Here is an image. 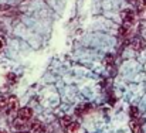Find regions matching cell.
Instances as JSON below:
<instances>
[{
	"label": "cell",
	"mask_w": 146,
	"mask_h": 133,
	"mask_svg": "<svg viewBox=\"0 0 146 133\" xmlns=\"http://www.w3.org/2000/svg\"><path fill=\"white\" fill-rule=\"evenodd\" d=\"M65 129H67V133H77L80 129V125L77 122H71L70 125L65 126Z\"/></svg>",
	"instance_id": "cell-5"
},
{
	"label": "cell",
	"mask_w": 146,
	"mask_h": 133,
	"mask_svg": "<svg viewBox=\"0 0 146 133\" xmlns=\"http://www.w3.org/2000/svg\"><path fill=\"white\" fill-rule=\"evenodd\" d=\"M122 20L123 23H128V24H132L135 21V13L132 10H125L122 11Z\"/></svg>",
	"instance_id": "cell-2"
},
{
	"label": "cell",
	"mask_w": 146,
	"mask_h": 133,
	"mask_svg": "<svg viewBox=\"0 0 146 133\" xmlns=\"http://www.w3.org/2000/svg\"><path fill=\"white\" fill-rule=\"evenodd\" d=\"M90 111H91V105H84V106H78L75 112H77V115H84Z\"/></svg>",
	"instance_id": "cell-7"
},
{
	"label": "cell",
	"mask_w": 146,
	"mask_h": 133,
	"mask_svg": "<svg viewBox=\"0 0 146 133\" xmlns=\"http://www.w3.org/2000/svg\"><path fill=\"white\" fill-rule=\"evenodd\" d=\"M20 133H27V132H20Z\"/></svg>",
	"instance_id": "cell-15"
},
{
	"label": "cell",
	"mask_w": 146,
	"mask_h": 133,
	"mask_svg": "<svg viewBox=\"0 0 146 133\" xmlns=\"http://www.w3.org/2000/svg\"><path fill=\"white\" fill-rule=\"evenodd\" d=\"M7 103H9V101H7V98H0V112L1 111H4L6 108H7Z\"/></svg>",
	"instance_id": "cell-9"
},
{
	"label": "cell",
	"mask_w": 146,
	"mask_h": 133,
	"mask_svg": "<svg viewBox=\"0 0 146 133\" xmlns=\"http://www.w3.org/2000/svg\"><path fill=\"white\" fill-rule=\"evenodd\" d=\"M131 116H132V119H136V118L139 116V111H138V108H135V106L131 108Z\"/></svg>",
	"instance_id": "cell-10"
},
{
	"label": "cell",
	"mask_w": 146,
	"mask_h": 133,
	"mask_svg": "<svg viewBox=\"0 0 146 133\" xmlns=\"http://www.w3.org/2000/svg\"><path fill=\"white\" fill-rule=\"evenodd\" d=\"M4 45H6V38H4L3 36H0V52L3 51V48H4Z\"/></svg>",
	"instance_id": "cell-13"
},
{
	"label": "cell",
	"mask_w": 146,
	"mask_h": 133,
	"mask_svg": "<svg viewBox=\"0 0 146 133\" xmlns=\"http://www.w3.org/2000/svg\"><path fill=\"white\" fill-rule=\"evenodd\" d=\"M31 130H33V133H43L44 132V126L40 122H36V123L31 125Z\"/></svg>",
	"instance_id": "cell-6"
},
{
	"label": "cell",
	"mask_w": 146,
	"mask_h": 133,
	"mask_svg": "<svg viewBox=\"0 0 146 133\" xmlns=\"http://www.w3.org/2000/svg\"><path fill=\"white\" fill-rule=\"evenodd\" d=\"M17 101L16 99H11L9 103H7V115H11V113H14L16 111H17Z\"/></svg>",
	"instance_id": "cell-3"
},
{
	"label": "cell",
	"mask_w": 146,
	"mask_h": 133,
	"mask_svg": "<svg viewBox=\"0 0 146 133\" xmlns=\"http://www.w3.org/2000/svg\"><path fill=\"white\" fill-rule=\"evenodd\" d=\"M31 116H33V111H31L30 108H21V109L19 111V120H21V122L30 120Z\"/></svg>",
	"instance_id": "cell-1"
},
{
	"label": "cell",
	"mask_w": 146,
	"mask_h": 133,
	"mask_svg": "<svg viewBox=\"0 0 146 133\" xmlns=\"http://www.w3.org/2000/svg\"><path fill=\"white\" fill-rule=\"evenodd\" d=\"M71 122H72V119H71V118H68V116H64V118H62V125H64V126L70 125Z\"/></svg>",
	"instance_id": "cell-12"
},
{
	"label": "cell",
	"mask_w": 146,
	"mask_h": 133,
	"mask_svg": "<svg viewBox=\"0 0 146 133\" xmlns=\"http://www.w3.org/2000/svg\"><path fill=\"white\" fill-rule=\"evenodd\" d=\"M133 48H135L136 51H141V50H143V48H145V41H143L142 38H138V40H135V43H133Z\"/></svg>",
	"instance_id": "cell-8"
},
{
	"label": "cell",
	"mask_w": 146,
	"mask_h": 133,
	"mask_svg": "<svg viewBox=\"0 0 146 133\" xmlns=\"http://www.w3.org/2000/svg\"><path fill=\"white\" fill-rule=\"evenodd\" d=\"M146 7V0H138V11H143Z\"/></svg>",
	"instance_id": "cell-11"
},
{
	"label": "cell",
	"mask_w": 146,
	"mask_h": 133,
	"mask_svg": "<svg viewBox=\"0 0 146 133\" xmlns=\"http://www.w3.org/2000/svg\"><path fill=\"white\" fill-rule=\"evenodd\" d=\"M0 133H6V132H4V130H0Z\"/></svg>",
	"instance_id": "cell-14"
},
{
	"label": "cell",
	"mask_w": 146,
	"mask_h": 133,
	"mask_svg": "<svg viewBox=\"0 0 146 133\" xmlns=\"http://www.w3.org/2000/svg\"><path fill=\"white\" fill-rule=\"evenodd\" d=\"M129 128H131L132 133H141V125L138 123V120H136V119H132V120H131Z\"/></svg>",
	"instance_id": "cell-4"
}]
</instances>
